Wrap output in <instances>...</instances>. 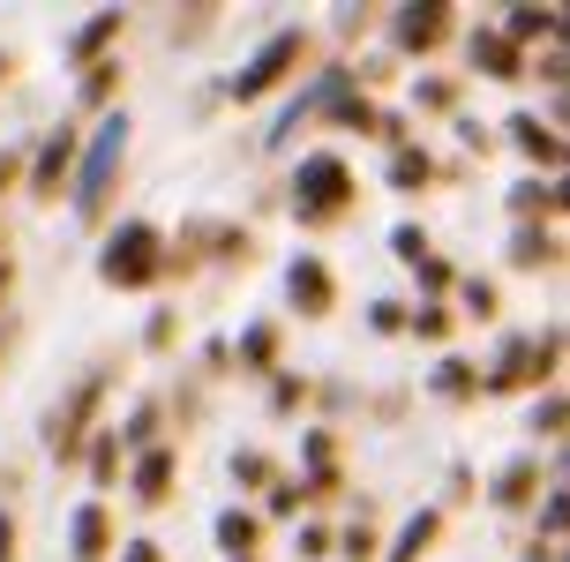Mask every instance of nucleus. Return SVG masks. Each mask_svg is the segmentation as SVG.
<instances>
[{
  "instance_id": "9",
  "label": "nucleus",
  "mask_w": 570,
  "mask_h": 562,
  "mask_svg": "<svg viewBox=\"0 0 570 562\" xmlns=\"http://www.w3.org/2000/svg\"><path fill=\"white\" fill-rule=\"evenodd\" d=\"M106 548H114V517H106L98 503H83L76 525H68V555L76 562H106Z\"/></svg>"
},
{
  "instance_id": "14",
  "label": "nucleus",
  "mask_w": 570,
  "mask_h": 562,
  "mask_svg": "<svg viewBox=\"0 0 570 562\" xmlns=\"http://www.w3.org/2000/svg\"><path fill=\"white\" fill-rule=\"evenodd\" d=\"M443 533V517L435 510H421V517H405V533H399V548H391V562H421L428 555V540Z\"/></svg>"
},
{
  "instance_id": "29",
  "label": "nucleus",
  "mask_w": 570,
  "mask_h": 562,
  "mask_svg": "<svg viewBox=\"0 0 570 562\" xmlns=\"http://www.w3.org/2000/svg\"><path fill=\"white\" fill-rule=\"evenodd\" d=\"M345 555H353V562L375 555V533H368V525H353V533H345Z\"/></svg>"
},
{
  "instance_id": "30",
  "label": "nucleus",
  "mask_w": 570,
  "mask_h": 562,
  "mask_svg": "<svg viewBox=\"0 0 570 562\" xmlns=\"http://www.w3.org/2000/svg\"><path fill=\"white\" fill-rule=\"evenodd\" d=\"M413 323H421V337H443V331H451V315H443V308H421Z\"/></svg>"
},
{
  "instance_id": "33",
  "label": "nucleus",
  "mask_w": 570,
  "mask_h": 562,
  "mask_svg": "<svg viewBox=\"0 0 570 562\" xmlns=\"http://www.w3.org/2000/svg\"><path fill=\"white\" fill-rule=\"evenodd\" d=\"M8 180H16V150H0V188H8Z\"/></svg>"
},
{
  "instance_id": "17",
  "label": "nucleus",
  "mask_w": 570,
  "mask_h": 562,
  "mask_svg": "<svg viewBox=\"0 0 570 562\" xmlns=\"http://www.w3.org/2000/svg\"><path fill=\"white\" fill-rule=\"evenodd\" d=\"M218 548H233V555L248 562V548H256V517H248V510H226V517H218Z\"/></svg>"
},
{
  "instance_id": "20",
  "label": "nucleus",
  "mask_w": 570,
  "mask_h": 562,
  "mask_svg": "<svg viewBox=\"0 0 570 562\" xmlns=\"http://www.w3.org/2000/svg\"><path fill=\"white\" fill-rule=\"evenodd\" d=\"M106 38H120V8H106L98 23H83V30H76V53H83V60H98V46H106Z\"/></svg>"
},
{
  "instance_id": "31",
  "label": "nucleus",
  "mask_w": 570,
  "mask_h": 562,
  "mask_svg": "<svg viewBox=\"0 0 570 562\" xmlns=\"http://www.w3.org/2000/svg\"><path fill=\"white\" fill-rule=\"evenodd\" d=\"M0 562H16V517L0 510Z\"/></svg>"
},
{
  "instance_id": "16",
  "label": "nucleus",
  "mask_w": 570,
  "mask_h": 562,
  "mask_svg": "<svg viewBox=\"0 0 570 562\" xmlns=\"http://www.w3.org/2000/svg\"><path fill=\"white\" fill-rule=\"evenodd\" d=\"M533 480H541V473H533V457L503 465V480H495V503H503V510H511V503H525V495H533Z\"/></svg>"
},
{
  "instance_id": "10",
  "label": "nucleus",
  "mask_w": 570,
  "mask_h": 562,
  "mask_svg": "<svg viewBox=\"0 0 570 562\" xmlns=\"http://www.w3.org/2000/svg\"><path fill=\"white\" fill-rule=\"evenodd\" d=\"M443 30H451V16H443V8H405V16H399V46H405V53H428Z\"/></svg>"
},
{
  "instance_id": "19",
  "label": "nucleus",
  "mask_w": 570,
  "mask_h": 562,
  "mask_svg": "<svg viewBox=\"0 0 570 562\" xmlns=\"http://www.w3.org/2000/svg\"><path fill=\"white\" fill-rule=\"evenodd\" d=\"M511 263H518V270H533V263H556V233H533V225H525V233H518V248H511Z\"/></svg>"
},
{
  "instance_id": "5",
  "label": "nucleus",
  "mask_w": 570,
  "mask_h": 562,
  "mask_svg": "<svg viewBox=\"0 0 570 562\" xmlns=\"http://www.w3.org/2000/svg\"><path fill=\"white\" fill-rule=\"evenodd\" d=\"M556 361H563V331H548L541 345H525V337H518L511 353H503V367L488 375V391H518V383H541Z\"/></svg>"
},
{
  "instance_id": "2",
  "label": "nucleus",
  "mask_w": 570,
  "mask_h": 562,
  "mask_svg": "<svg viewBox=\"0 0 570 562\" xmlns=\"http://www.w3.org/2000/svg\"><path fill=\"white\" fill-rule=\"evenodd\" d=\"M166 270V255H158V225H120L106 255H98V278L106 285H150Z\"/></svg>"
},
{
  "instance_id": "3",
  "label": "nucleus",
  "mask_w": 570,
  "mask_h": 562,
  "mask_svg": "<svg viewBox=\"0 0 570 562\" xmlns=\"http://www.w3.org/2000/svg\"><path fill=\"white\" fill-rule=\"evenodd\" d=\"M120 150H128V112H114V120L98 128V142H90V158H83V180H76V210H83V218L106 210L114 172H120Z\"/></svg>"
},
{
  "instance_id": "21",
  "label": "nucleus",
  "mask_w": 570,
  "mask_h": 562,
  "mask_svg": "<svg viewBox=\"0 0 570 562\" xmlns=\"http://www.w3.org/2000/svg\"><path fill=\"white\" fill-rule=\"evenodd\" d=\"M435 391H443V397H473V391H481V375H473L465 361H443V367H435Z\"/></svg>"
},
{
  "instance_id": "7",
  "label": "nucleus",
  "mask_w": 570,
  "mask_h": 562,
  "mask_svg": "<svg viewBox=\"0 0 570 562\" xmlns=\"http://www.w3.org/2000/svg\"><path fill=\"white\" fill-rule=\"evenodd\" d=\"M68 166H76V128H53L46 150H38V166H30V188H38V196H60Z\"/></svg>"
},
{
  "instance_id": "12",
  "label": "nucleus",
  "mask_w": 570,
  "mask_h": 562,
  "mask_svg": "<svg viewBox=\"0 0 570 562\" xmlns=\"http://www.w3.org/2000/svg\"><path fill=\"white\" fill-rule=\"evenodd\" d=\"M173 495V450H142L136 465V503H166Z\"/></svg>"
},
{
  "instance_id": "35",
  "label": "nucleus",
  "mask_w": 570,
  "mask_h": 562,
  "mask_svg": "<svg viewBox=\"0 0 570 562\" xmlns=\"http://www.w3.org/2000/svg\"><path fill=\"white\" fill-rule=\"evenodd\" d=\"M533 562H541V555H533ZM548 562H556V555H548Z\"/></svg>"
},
{
  "instance_id": "18",
  "label": "nucleus",
  "mask_w": 570,
  "mask_h": 562,
  "mask_svg": "<svg viewBox=\"0 0 570 562\" xmlns=\"http://www.w3.org/2000/svg\"><path fill=\"white\" fill-rule=\"evenodd\" d=\"M428 172H435V166H428V150H399V158H391V188H399V196H413Z\"/></svg>"
},
{
  "instance_id": "34",
  "label": "nucleus",
  "mask_w": 570,
  "mask_h": 562,
  "mask_svg": "<svg viewBox=\"0 0 570 562\" xmlns=\"http://www.w3.org/2000/svg\"><path fill=\"white\" fill-rule=\"evenodd\" d=\"M0 76H8V53H0Z\"/></svg>"
},
{
  "instance_id": "6",
  "label": "nucleus",
  "mask_w": 570,
  "mask_h": 562,
  "mask_svg": "<svg viewBox=\"0 0 570 562\" xmlns=\"http://www.w3.org/2000/svg\"><path fill=\"white\" fill-rule=\"evenodd\" d=\"M98 397H106V375H90L83 391H76V397H68V405L53 413V427H46V443H53L60 457H76V443H83V421L98 413Z\"/></svg>"
},
{
  "instance_id": "11",
  "label": "nucleus",
  "mask_w": 570,
  "mask_h": 562,
  "mask_svg": "<svg viewBox=\"0 0 570 562\" xmlns=\"http://www.w3.org/2000/svg\"><path fill=\"white\" fill-rule=\"evenodd\" d=\"M511 136H518V150H525V158H541V166H563V136H556V128H541L533 112H518Z\"/></svg>"
},
{
  "instance_id": "22",
  "label": "nucleus",
  "mask_w": 570,
  "mask_h": 562,
  "mask_svg": "<svg viewBox=\"0 0 570 562\" xmlns=\"http://www.w3.org/2000/svg\"><path fill=\"white\" fill-rule=\"evenodd\" d=\"M240 361H248V367H271V361H278V331H271V323H256V331L240 337Z\"/></svg>"
},
{
  "instance_id": "23",
  "label": "nucleus",
  "mask_w": 570,
  "mask_h": 562,
  "mask_svg": "<svg viewBox=\"0 0 570 562\" xmlns=\"http://www.w3.org/2000/svg\"><path fill=\"white\" fill-rule=\"evenodd\" d=\"M114 465H120V435H98V450H90V473L114 480Z\"/></svg>"
},
{
  "instance_id": "26",
  "label": "nucleus",
  "mask_w": 570,
  "mask_h": 562,
  "mask_svg": "<svg viewBox=\"0 0 570 562\" xmlns=\"http://www.w3.org/2000/svg\"><path fill=\"white\" fill-rule=\"evenodd\" d=\"M120 435H128V443H150V435H158V405H142V413L120 427Z\"/></svg>"
},
{
  "instance_id": "24",
  "label": "nucleus",
  "mask_w": 570,
  "mask_h": 562,
  "mask_svg": "<svg viewBox=\"0 0 570 562\" xmlns=\"http://www.w3.org/2000/svg\"><path fill=\"white\" fill-rule=\"evenodd\" d=\"M391 248H399L405 263H421V255H428V233H421V225H399V233H391Z\"/></svg>"
},
{
  "instance_id": "4",
  "label": "nucleus",
  "mask_w": 570,
  "mask_h": 562,
  "mask_svg": "<svg viewBox=\"0 0 570 562\" xmlns=\"http://www.w3.org/2000/svg\"><path fill=\"white\" fill-rule=\"evenodd\" d=\"M301 53H308V38H301V30H278V38H271V46L233 76V98H263L271 83H285V76L301 68Z\"/></svg>"
},
{
  "instance_id": "1",
  "label": "nucleus",
  "mask_w": 570,
  "mask_h": 562,
  "mask_svg": "<svg viewBox=\"0 0 570 562\" xmlns=\"http://www.w3.org/2000/svg\"><path fill=\"white\" fill-rule=\"evenodd\" d=\"M353 203V172H345V158H301V172H293V210H301V225H331Z\"/></svg>"
},
{
  "instance_id": "28",
  "label": "nucleus",
  "mask_w": 570,
  "mask_h": 562,
  "mask_svg": "<svg viewBox=\"0 0 570 562\" xmlns=\"http://www.w3.org/2000/svg\"><path fill=\"white\" fill-rule=\"evenodd\" d=\"M533 427H541V435H563V397H548L541 413H533Z\"/></svg>"
},
{
  "instance_id": "8",
  "label": "nucleus",
  "mask_w": 570,
  "mask_h": 562,
  "mask_svg": "<svg viewBox=\"0 0 570 562\" xmlns=\"http://www.w3.org/2000/svg\"><path fill=\"white\" fill-rule=\"evenodd\" d=\"M285 293H293V308H301V315H331V270H323L315 255H301V263L285 270Z\"/></svg>"
},
{
  "instance_id": "25",
  "label": "nucleus",
  "mask_w": 570,
  "mask_h": 562,
  "mask_svg": "<svg viewBox=\"0 0 570 562\" xmlns=\"http://www.w3.org/2000/svg\"><path fill=\"white\" fill-rule=\"evenodd\" d=\"M465 308H473V315H495V285H488V278H465Z\"/></svg>"
},
{
  "instance_id": "13",
  "label": "nucleus",
  "mask_w": 570,
  "mask_h": 562,
  "mask_svg": "<svg viewBox=\"0 0 570 562\" xmlns=\"http://www.w3.org/2000/svg\"><path fill=\"white\" fill-rule=\"evenodd\" d=\"M473 68H481V76H495V83L525 76V68H518V53L503 46V38H495V30H481V38H473Z\"/></svg>"
},
{
  "instance_id": "15",
  "label": "nucleus",
  "mask_w": 570,
  "mask_h": 562,
  "mask_svg": "<svg viewBox=\"0 0 570 562\" xmlns=\"http://www.w3.org/2000/svg\"><path fill=\"white\" fill-rule=\"evenodd\" d=\"M533 38H556V16H548V8H518L511 16V30H503V46H533Z\"/></svg>"
},
{
  "instance_id": "27",
  "label": "nucleus",
  "mask_w": 570,
  "mask_h": 562,
  "mask_svg": "<svg viewBox=\"0 0 570 562\" xmlns=\"http://www.w3.org/2000/svg\"><path fill=\"white\" fill-rule=\"evenodd\" d=\"M106 90H114V60H98V68H90V83H83V98H90V106H98V98H106Z\"/></svg>"
},
{
  "instance_id": "32",
  "label": "nucleus",
  "mask_w": 570,
  "mask_h": 562,
  "mask_svg": "<svg viewBox=\"0 0 570 562\" xmlns=\"http://www.w3.org/2000/svg\"><path fill=\"white\" fill-rule=\"evenodd\" d=\"M120 562H158V548H150V540H136V548H128Z\"/></svg>"
}]
</instances>
